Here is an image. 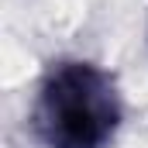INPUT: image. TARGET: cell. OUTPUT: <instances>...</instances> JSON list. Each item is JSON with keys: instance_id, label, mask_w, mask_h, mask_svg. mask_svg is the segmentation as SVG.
Listing matches in <instances>:
<instances>
[{"instance_id": "6da1fadb", "label": "cell", "mask_w": 148, "mask_h": 148, "mask_svg": "<svg viewBox=\"0 0 148 148\" xmlns=\"http://www.w3.org/2000/svg\"><path fill=\"white\" fill-rule=\"evenodd\" d=\"M124 121L121 90L86 59H59L38 83L31 124L45 148H110Z\"/></svg>"}]
</instances>
